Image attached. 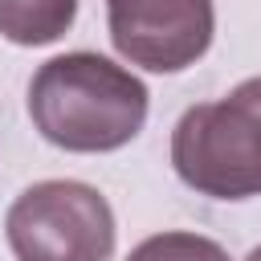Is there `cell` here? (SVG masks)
<instances>
[{"mask_svg":"<svg viewBox=\"0 0 261 261\" xmlns=\"http://www.w3.org/2000/svg\"><path fill=\"white\" fill-rule=\"evenodd\" d=\"M29 118L61 151H118L147 122V86L102 53H61L33 73Z\"/></svg>","mask_w":261,"mask_h":261,"instance_id":"cell-1","label":"cell"},{"mask_svg":"<svg viewBox=\"0 0 261 261\" xmlns=\"http://www.w3.org/2000/svg\"><path fill=\"white\" fill-rule=\"evenodd\" d=\"M106 24L118 57L151 73L196 65L216 33L212 0H106Z\"/></svg>","mask_w":261,"mask_h":261,"instance_id":"cell-4","label":"cell"},{"mask_svg":"<svg viewBox=\"0 0 261 261\" xmlns=\"http://www.w3.org/2000/svg\"><path fill=\"white\" fill-rule=\"evenodd\" d=\"M171 167L208 200L261 196V77L184 110L171 130Z\"/></svg>","mask_w":261,"mask_h":261,"instance_id":"cell-2","label":"cell"},{"mask_svg":"<svg viewBox=\"0 0 261 261\" xmlns=\"http://www.w3.org/2000/svg\"><path fill=\"white\" fill-rule=\"evenodd\" d=\"M114 232L106 196L77 179H41L24 188L4 216L16 261H110Z\"/></svg>","mask_w":261,"mask_h":261,"instance_id":"cell-3","label":"cell"},{"mask_svg":"<svg viewBox=\"0 0 261 261\" xmlns=\"http://www.w3.org/2000/svg\"><path fill=\"white\" fill-rule=\"evenodd\" d=\"M77 0H0V37L12 45H49L69 33Z\"/></svg>","mask_w":261,"mask_h":261,"instance_id":"cell-5","label":"cell"},{"mask_svg":"<svg viewBox=\"0 0 261 261\" xmlns=\"http://www.w3.org/2000/svg\"><path fill=\"white\" fill-rule=\"evenodd\" d=\"M126 261H228V253L200 232H155L139 241Z\"/></svg>","mask_w":261,"mask_h":261,"instance_id":"cell-6","label":"cell"},{"mask_svg":"<svg viewBox=\"0 0 261 261\" xmlns=\"http://www.w3.org/2000/svg\"><path fill=\"white\" fill-rule=\"evenodd\" d=\"M245 261H261V245H257V249H253V253H249Z\"/></svg>","mask_w":261,"mask_h":261,"instance_id":"cell-7","label":"cell"}]
</instances>
